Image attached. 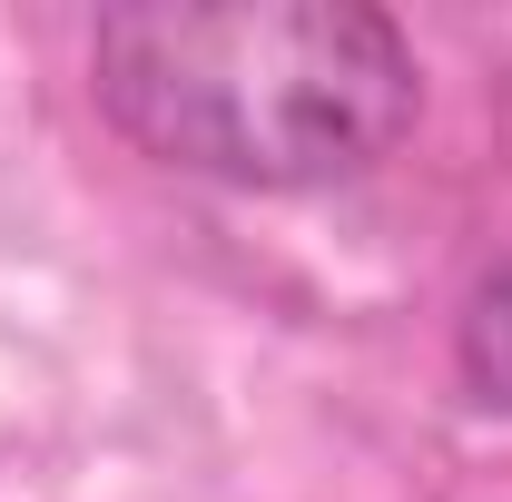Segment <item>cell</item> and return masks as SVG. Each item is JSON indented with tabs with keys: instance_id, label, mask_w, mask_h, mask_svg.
Returning <instances> with one entry per match:
<instances>
[{
	"instance_id": "cell-1",
	"label": "cell",
	"mask_w": 512,
	"mask_h": 502,
	"mask_svg": "<svg viewBox=\"0 0 512 502\" xmlns=\"http://www.w3.org/2000/svg\"><path fill=\"white\" fill-rule=\"evenodd\" d=\"M89 109L168 178L316 197L414 138L424 60L375 0H119L89 20Z\"/></svg>"
},
{
	"instance_id": "cell-2",
	"label": "cell",
	"mask_w": 512,
	"mask_h": 502,
	"mask_svg": "<svg viewBox=\"0 0 512 502\" xmlns=\"http://www.w3.org/2000/svg\"><path fill=\"white\" fill-rule=\"evenodd\" d=\"M453 384H463V404L512 414V256L483 266L463 315H453Z\"/></svg>"
}]
</instances>
